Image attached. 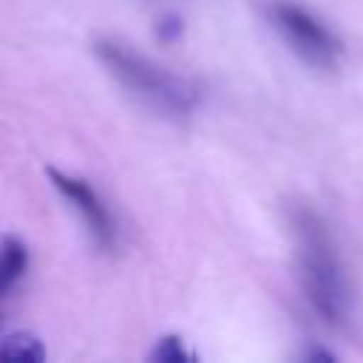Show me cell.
Here are the masks:
<instances>
[{
  "mask_svg": "<svg viewBox=\"0 0 363 363\" xmlns=\"http://www.w3.org/2000/svg\"><path fill=\"white\" fill-rule=\"evenodd\" d=\"M0 360H31V363H40L45 360V346L40 337L28 335V332H14V335H6L0 340Z\"/></svg>",
  "mask_w": 363,
  "mask_h": 363,
  "instance_id": "obj_6",
  "label": "cell"
},
{
  "mask_svg": "<svg viewBox=\"0 0 363 363\" xmlns=\"http://www.w3.org/2000/svg\"><path fill=\"white\" fill-rule=\"evenodd\" d=\"M269 23L286 40V45L315 68H335L337 60L343 57V45L332 34V28H326L309 9L298 3H289V0L272 3Z\"/></svg>",
  "mask_w": 363,
  "mask_h": 363,
  "instance_id": "obj_3",
  "label": "cell"
},
{
  "mask_svg": "<svg viewBox=\"0 0 363 363\" xmlns=\"http://www.w3.org/2000/svg\"><path fill=\"white\" fill-rule=\"evenodd\" d=\"M26 269H28V247L20 238L6 235L0 241V298L17 286Z\"/></svg>",
  "mask_w": 363,
  "mask_h": 363,
  "instance_id": "obj_5",
  "label": "cell"
},
{
  "mask_svg": "<svg viewBox=\"0 0 363 363\" xmlns=\"http://www.w3.org/2000/svg\"><path fill=\"white\" fill-rule=\"evenodd\" d=\"M295 235L301 286L306 301L326 323H343L352 312V289L323 221L312 213H301L295 218Z\"/></svg>",
  "mask_w": 363,
  "mask_h": 363,
  "instance_id": "obj_2",
  "label": "cell"
},
{
  "mask_svg": "<svg viewBox=\"0 0 363 363\" xmlns=\"http://www.w3.org/2000/svg\"><path fill=\"white\" fill-rule=\"evenodd\" d=\"M94 54L105 65V71L150 111L170 119H184L193 113L199 102V88L187 77L153 62L142 51H133L128 43L111 37L96 40Z\"/></svg>",
  "mask_w": 363,
  "mask_h": 363,
  "instance_id": "obj_1",
  "label": "cell"
},
{
  "mask_svg": "<svg viewBox=\"0 0 363 363\" xmlns=\"http://www.w3.org/2000/svg\"><path fill=\"white\" fill-rule=\"evenodd\" d=\"M147 360H153V363H184V360H193V352L184 349V340L182 337L167 335V337L156 340V346L147 354Z\"/></svg>",
  "mask_w": 363,
  "mask_h": 363,
  "instance_id": "obj_7",
  "label": "cell"
},
{
  "mask_svg": "<svg viewBox=\"0 0 363 363\" xmlns=\"http://www.w3.org/2000/svg\"><path fill=\"white\" fill-rule=\"evenodd\" d=\"M51 184L57 187V193L79 213L85 230L91 233V238L96 241L99 250H111L116 247V221L108 210V204L99 199V193L79 176H71V173H62L57 167H48L45 170Z\"/></svg>",
  "mask_w": 363,
  "mask_h": 363,
  "instance_id": "obj_4",
  "label": "cell"
},
{
  "mask_svg": "<svg viewBox=\"0 0 363 363\" xmlns=\"http://www.w3.org/2000/svg\"><path fill=\"white\" fill-rule=\"evenodd\" d=\"M335 360V354L332 352H320V349H315V352H306V360Z\"/></svg>",
  "mask_w": 363,
  "mask_h": 363,
  "instance_id": "obj_9",
  "label": "cell"
},
{
  "mask_svg": "<svg viewBox=\"0 0 363 363\" xmlns=\"http://www.w3.org/2000/svg\"><path fill=\"white\" fill-rule=\"evenodd\" d=\"M182 31H184V23H182V17H176V14H164V17L156 20V37H159L162 43L179 40Z\"/></svg>",
  "mask_w": 363,
  "mask_h": 363,
  "instance_id": "obj_8",
  "label": "cell"
}]
</instances>
